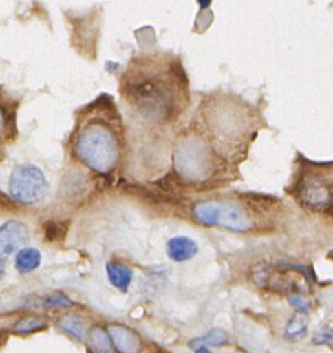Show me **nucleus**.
<instances>
[{
    "label": "nucleus",
    "mask_w": 333,
    "mask_h": 353,
    "mask_svg": "<svg viewBox=\"0 0 333 353\" xmlns=\"http://www.w3.org/2000/svg\"><path fill=\"white\" fill-rule=\"evenodd\" d=\"M59 327L77 339H83L85 335V320L78 314H66L61 319Z\"/></svg>",
    "instance_id": "nucleus-14"
},
{
    "label": "nucleus",
    "mask_w": 333,
    "mask_h": 353,
    "mask_svg": "<svg viewBox=\"0 0 333 353\" xmlns=\"http://www.w3.org/2000/svg\"><path fill=\"white\" fill-rule=\"evenodd\" d=\"M307 331V325L305 323L299 319V317H294L292 319L289 323H288V327H286V335L293 338V336H300L303 335L304 332Z\"/></svg>",
    "instance_id": "nucleus-18"
},
{
    "label": "nucleus",
    "mask_w": 333,
    "mask_h": 353,
    "mask_svg": "<svg viewBox=\"0 0 333 353\" xmlns=\"http://www.w3.org/2000/svg\"><path fill=\"white\" fill-rule=\"evenodd\" d=\"M290 305L294 307V309H297L299 312H303V313H307L308 312V303L301 298V296H299V295H293V296H290Z\"/></svg>",
    "instance_id": "nucleus-21"
},
{
    "label": "nucleus",
    "mask_w": 333,
    "mask_h": 353,
    "mask_svg": "<svg viewBox=\"0 0 333 353\" xmlns=\"http://www.w3.org/2000/svg\"><path fill=\"white\" fill-rule=\"evenodd\" d=\"M176 171L189 181H202L215 167V157L208 138L195 131L182 135L173 153Z\"/></svg>",
    "instance_id": "nucleus-4"
},
{
    "label": "nucleus",
    "mask_w": 333,
    "mask_h": 353,
    "mask_svg": "<svg viewBox=\"0 0 333 353\" xmlns=\"http://www.w3.org/2000/svg\"><path fill=\"white\" fill-rule=\"evenodd\" d=\"M300 201L314 210H325L332 203L330 185L319 174H305L297 185Z\"/></svg>",
    "instance_id": "nucleus-7"
},
{
    "label": "nucleus",
    "mask_w": 333,
    "mask_h": 353,
    "mask_svg": "<svg viewBox=\"0 0 333 353\" xmlns=\"http://www.w3.org/2000/svg\"><path fill=\"white\" fill-rule=\"evenodd\" d=\"M193 215L197 222L205 226H220L234 232H246L253 226L249 212L235 201H200L194 204Z\"/></svg>",
    "instance_id": "nucleus-5"
},
{
    "label": "nucleus",
    "mask_w": 333,
    "mask_h": 353,
    "mask_svg": "<svg viewBox=\"0 0 333 353\" xmlns=\"http://www.w3.org/2000/svg\"><path fill=\"white\" fill-rule=\"evenodd\" d=\"M111 343L120 353H138L142 347V342L135 331L121 324H111L106 330Z\"/></svg>",
    "instance_id": "nucleus-9"
},
{
    "label": "nucleus",
    "mask_w": 333,
    "mask_h": 353,
    "mask_svg": "<svg viewBox=\"0 0 333 353\" xmlns=\"http://www.w3.org/2000/svg\"><path fill=\"white\" fill-rule=\"evenodd\" d=\"M8 124H10V110L7 112L6 106L0 102V138L6 134Z\"/></svg>",
    "instance_id": "nucleus-20"
},
{
    "label": "nucleus",
    "mask_w": 333,
    "mask_h": 353,
    "mask_svg": "<svg viewBox=\"0 0 333 353\" xmlns=\"http://www.w3.org/2000/svg\"><path fill=\"white\" fill-rule=\"evenodd\" d=\"M48 190L47 179L43 171L34 164H19L10 176V194L21 204H33L40 201Z\"/></svg>",
    "instance_id": "nucleus-6"
},
{
    "label": "nucleus",
    "mask_w": 333,
    "mask_h": 353,
    "mask_svg": "<svg viewBox=\"0 0 333 353\" xmlns=\"http://www.w3.org/2000/svg\"><path fill=\"white\" fill-rule=\"evenodd\" d=\"M122 120L113 95L99 94L77 112L74 152L89 170L106 175L120 160Z\"/></svg>",
    "instance_id": "nucleus-2"
},
{
    "label": "nucleus",
    "mask_w": 333,
    "mask_h": 353,
    "mask_svg": "<svg viewBox=\"0 0 333 353\" xmlns=\"http://www.w3.org/2000/svg\"><path fill=\"white\" fill-rule=\"evenodd\" d=\"M59 226L61 225H58L56 222H52V221L44 223V234H45L47 240L54 241V240H56L59 237V230H61Z\"/></svg>",
    "instance_id": "nucleus-19"
},
{
    "label": "nucleus",
    "mask_w": 333,
    "mask_h": 353,
    "mask_svg": "<svg viewBox=\"0 0 333 353\" xmlns=\"http://www.w3.org/2000/svg\"><path fill=\"white\" fill-rule=\"evenodd\" d=\"M28 240V228L19 221H8L0 226V261H6Z\"/></svg>",
    "instance_id": "nucleus-8"
},
{
    "label": "nucleus",
    "mask_w": 333,
    "mask_h": 353,
    "mask_svg": "<svg viewBox=\"0 0 333 353\" xmlns=\"http://www.w3.org/2000/svg\"><path fill=\"white\" fill-rule=\"evenodd\" d=\"M45 321L40 317H36V316H25L22 319H19L14 325H12V331L15 334H22V335H26V334H32V332H36V331H40L43 328H45Z\"/></svg>",
    "instance_id": "nucleus-16"
},
{
    "label": "nucleus",
    "mask_w": 333,
    "mask_h": 353,
    "mask_svg": "<svg viewBox=\"0 0 333 353\" xmlns=\"http://www.w3.org/2000/svg\"><path fill=\"white\" fill-rule=\"evenodd\" d=\"M198 252L197 243L187 236H176L168 240L166 254L169 259L175 262H183L191 259Z\"/></svg>",
    "instance_id": "nucleus-10"
},
{
    "label": "nucleus",
    "mask_w": 333,
    "mask_h": 353,
    "mask_svg": "<svg viewBox=\"0 0 333 353\" xmlns=\"http://www.w3.org/2000/svg\"><path fill=\"white\" fill-rule=\"evenodd\" d=\"M41 262V254L37 248L33 247H25L18 251L15 258V268L21 273H28L40 266Z\"/></svg>",
    "instance_id": "nucleus-13"
},
{
    "label": "nucleus",
    "mask_w": 333,
    "mask_h": 353,
    "mask_svg": "<svg viewBox=\"0 0 333 353\" xmlns=\"http://www.w3.org/2000/svg\"><path fill=\"white\" fill-rule=\"evenodd\" d=\"M43 306L45 307H69L72 301L63 292H52L43 299Z\"/></svg>",
    "instance_id": "nucleus-17"
},
{
    "label": "nucleus",
    "mask_w": 333,
    "mask_h": 353,
    "mask_svg": "<svg viewBox=\"0 0 333 353\" xmlns=\"http://www.w3.org/2000/svg\"><path fill=\"white\" fill-rule=\"evenodd\" d=\"M198 116L211 139L219 143H246L253 139L263 123L259 110L248 101L223 90L212 91L202 97Z\"/></svg>",
    "instance_id": "nucleus-3"
},
{
    "label": "nucleus",
    "mask_w": 333,
    "mask_h": 353,
    "mask_svg": "<svg viewBox=\"0 0 333 353\" xmlns=\"http://www.w3.org/2000/svg\"><path fill=\"white\" fill-rule=\"evenodd\" d=\"M106 273L109 277V281L120 291L127 292L131 280H132V269L125 266L124 263L118 262H107L106 263Z\"/></svg>",
    "instance_id": "nucleus-11"
},
{
    "label": "nucleus",
    "mask_w": 333,
    "mask_h": 353,
    "mask_svg": "<svg viewBox=\"0 0 333 353\" xmlns=\"http://www.w3.org/2000/svg\"><path fill=\"white\" fill-rule=\"evenodd\" d=\"M87 345L91 353H113V343L106 330L92 327L87 336Z\"/></svg>",
    "instance_id": "nucleus-12"
},
{
    "label": "nucleus",
    "mask_w": 333,
    "mask_h": 353,
    "mask_svg": "<svg viewBox=\"0 0 333 353\" xmlns=\"http://www.w3.org/2000/svg\"><path fill=\"white\" fill-rule=\"evenodd\" d=\"M121 102L153 125L175 124L190 106V80L179 55L168 51L133 54L118 76Z\"/></svg>",
    "instance_id": "nucleus-1"
},
{
    "label": "nucleus",
    "mask_w": 333,
    "mask_h": 353,
    "mask_svg": "<svg viewBox=\"0 0 333 353\" xmlns=\"http://www.w3.org/2000/svg\"><path fill=\"white\" fill-rule=\"evenodd\" d=\"M194 353H212V352L209 350V347H208V346H204V345H201V346H197V347H194Z\"/></svg>",
    "instance_id": "nucleus-22"
},
{
    "label": "nucleus",
    "mask_w": 333,
    "mask_h": 353,
    "mask_svg": "<svg viewBox=\"0 0 333 353\" xmlns=\"http://www.w3.org/2000/svg\"><path fill=\"white\" fill-rule=\"evenodd\" d=\"M228 342V334L222 330V328H216V330H212L209 331L208 334L200 336V338H194L189 342V346L191 349L197 347V346H208V345H213V346H222V345H226Z\"/></svg>",
    "instance_id": "nucleus-15"
}]
</instances>
